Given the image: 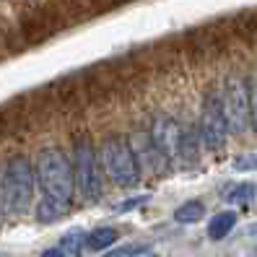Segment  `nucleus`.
Segmentation results:
<instances>
[{"label": "nucleus", "mask_w": 257, "mask_h": 257, "mask_svg": "<svg viewBox=\"0 0 257 257\" xmlns=\"http://www.w3.org/2000/svg\"><path fill=\"white\" fill-rule=\"evenodd\" d=\"M34 169H37V179L44 195L37 208V218L42 223H52L60 216H65L70 208L73 192H75L73 164L65 159V154L60 148H44Z\"/></svg>", "instance_id": "1"}, {"label": "nucleus", "mask_w": 257, "mask_h": 257, "mask_svg": "<svg viewBox=\"0 0 257 257\" xmlns=\"http://www.w3.org/2000/svg\"><path fill=\"white\" fill-rule=\"evenodd\" d=\"M34 177L37 169L26 156H13L0 177V205L13 216H21L29 210L34 198Z\"/></svg>", "instance_id": "2"}, {"label": "nucleus", "mask_w": 257, "mask_h": 257, "mask_svg": "<svg viewBox=\"0 0 257 257\" xmlns=\"http://www.w3.org/2000/svg\"><path fill=\"white\" fill-rule=\"evenodd\" d=\"M101 166L117 187H133L141 177V164L135 159V151L122 135H109L101 143Z\"/></svg>", "instance_id": "3"}, {"label": "nucleus", "mask_w": 257, "mask_h": 257, "mask_svg": "<svg viewBox=\"0 0 257 257\" xmlns=\"http://www.w3.org/2000/svg\"><path fill=\"white\" fill-rule=\"evenodd\" d=\"M73 177H75V190L86 203H94L101 195V179H99V164L94 146L88 138H78L73 148Z\"/></svg>", "instance_id": "4"}, {"label": "nucleus", "mask_w": 257, "mask_h": 257, "mask_svg": "<svg viewBox=\"0 0 257 257\" xmlns=\"http://www.w3.org/2000/svg\"><path fill=\"white\" fill-rule=\"evenodd\" d=\"M221 101H223L226 119H229V130L241 135L252 122V101H249L247 81L241 78V75H231V78L226 81Z\"/></svg>", "instance_id": "5"}, {"label": "nucleus", "mask_w": 257, "mask_h": 257, "mask_svg": "<svg viewBox=\"0 0 257 257\" xmlns=\"http://www.w3.org/2000/svg\"><path fill=\"white\" fill-rule=\"evenodd\" d=\"M200 141L205 148L218 151L223 148L226 138H229V119L223 112V101L216 94H208L203 101V112H200Z\"/></svg>", "instance_id": "6"}, {"label": "nucleus", "mask_w": 257, "mask_h": 257, "mask_svg": "<svg viewBox=\"0 0 257 257\" xmlns=\"http://www.w3.org/2000/svg\"><path fill=\"white\" fill-rule=\"evenodd\" d=\"M182 127H179V122L174 117L169 114H156L154 122H151V141H154V146L159 148V154L169 161L174 156H179V146H182Z\"/></svg>", "instance_id": "7"}, {"label": "nucleus", "mask_w": 257, "mask_h": 257, "mask_svg": "<svg viewBox=\"0 0 257 257\" xmlns=\"http://www.w3.org/2000/svg\"><path fill=\"white\" fill-rule=\"evenodd\" d=\"M234 226H236V213L234 210H221V213H216L213 218H210V223H208V239L221 241L223 236L231 234Z\"/></svg>", "instance_id": "8"}, {"label": "nucleus", "mask_w": 257, "mask_h": 257, "mask_svg": "<svg viewBox=\"0 0 257 257\" xmlns=\"http://www.w3.org/2000/svg\"><path fill=\"white\" fill-rule=\"evenodd\" d=\"M117 241V231L112 229V226H99V229H94L91 234H86V249L91 252H101L112 247Z\"/></svg>", "instance_id": "9"}, {"label": "nucleus", "mask_w": 257, "mask_h": 257, "mask_svg": "<svg viewBox=\"0 0 257 257\" xmlns=\"http://www.w3.org/2000/svg\"><path fill=\"white\" fill-rule=\"evenodd\" d=\"M205 216V208L200 200H187L174 210V221L177 223H198Z\"/></svg>", "instance_id": "10"}, {"label": "nucleus", "mask_w": 257, "mask_h": 257, "mask_svg": "<svg viewBox=\"0 0 257 257\" xmlns=\"http://www.w3.org/2000/svg\"><path fill=\"white\" fill-rule=\"evenodd\" d=\"M254 195H257L254 185H234V187H229V192L223 195V200L231 203V205H244V203L254 200Z\"/></svg>", "instance_id": "11"}, {"label": "nucleus", "mask_w": 257, "mask_h": 257, "mask_svg": "<svg viewBox=\"0 0 257 257\" xmlns=\"http://www.w3.org/2000/svg\"><path fill=\"white\" fill-rule=\"evenodd\" d=\"M60 247L65 249V254H81L86 247V231L81 229H70L63 239H60Z\"/></svg>", "instance_id": "12"}, {"label": "nucleus", "mask_w": 257, "mask_h": 257, "mask_svg": "<svg viewBox=\"0 0 257 257\" xmlns=\"http://www.w3.org/2000/svg\"><path fill=\"white\" fill-rule=\"evenodd\" d=\"M104 257H156V252L146 244H125V247H117V249L107 252Z\"/></svg>", "instance_id": "13"}, {"label": "nucleus", "mask_w": 257, "mask_h": 257, "mask_svg": "<svg viewBox=\"0 0 257 257\" xmlns=\"http://www.w3.org/2000/svg\"><path fill=\"white\" fill-rule=\"evenodd\" d=\"M234 166L239 172H257V154H247V156H239L234 161Z\"/></svg>", "instance_id": "14"}, {"label": "nucleus", "mask_w": 257, "mask_h": 257, "mask_svg": "<svg viewBox=\"0 0 257 257\" xmlns=\"http://www.w3.org/2000/svg\"><path fill=\"white\" fill-rule=\"evenodd\" d=\"M148 198L146 195H138V198H130V200H122L119 205H114V210L117 213H127V210H133V208H138V205H143Z\"/></svg>", "instance_id": "15"}, {"label": "nucleus", "mask_w": 257, "mask_h": 257, "mask_svg": "<svg viewBox=\"0 0 257 257\" xmlns=\"http://www.w3.org/2000/svg\"><path fill=\"white\" fill-rule=\"evenodd\" d=\"M252 125L257 130V78H254V94H252Z\"/></svg>", "instance_id": "16"}, {"label": "nucleus", "mask_w": 257, "mask_h": 257, "mask_svg": "<svg viewBox=\"0 0 257 257\" xmlns=\"http://www.w3.org/2000/svg\"><path fill=\"white\" fill-rule=\"evenodd\" d=\"M42 257H68V254H65V249H63V247H52V249H44V252H42Z\"/></svg>", "instance_id": "17"}, {"label": "nucleus", "mask_w": 257, "mask_h": 257, "mask_svg": "<svg viewBox=\"0 0 257 257\" xmlns=\"http://www.w3.org/2000/svg\"><path fill=\"white\" fill-rule=\"evenodd\" d=\"M249 234H252V236H257V223H254V226H249Z\"/></svg>", "instance_id": "18"}]
</instances>
